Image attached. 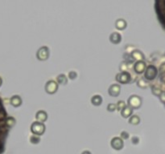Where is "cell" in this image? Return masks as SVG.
Wrapping results in <instances>:
<instances>
[{"label":"cell","mask_w":165,"mask_h":154,"mask_svg":"<svg viewBox=\"0 0 165 154\" xmlns=\"http://www.w3.org/2000/svg\"><path fill=\"white\" fill-rule=\"evenodd\" d=\"M111 146L116 150H120L123 148V141L120 137H114L112 139Z\"/></svg>","instance_id":"9c48e42d"},{"label":"cell","mask_w":165,"mask_h":154,"mask_svg":"<svg viewBox=\"0 0 165 154\" xmlns=\"http://www.w3.org/2000/svg\"><path fill=\"white\" fill-rule=\"evenodd\" d=\"M158 75V71L157 68L155 67L154 65H149L148 67L146 68L145 72V78L148 80H152L156 78Z\"/></svg>","instance_id":"277c9868"},{"label":"cell","mask_w":165,"mask_h":154,"mask_svg":"<svg viewBox=\"0 0 165 154\" xmlns=\"http://www.w3.org/2000/svg\"><path fill=\"white\" fill-rule=\"evenodd\" d=\"M1 84H2V79L0 78V85H1Z\"/></svg>","instance_id":"83f0119b"},{"label":"cell","mask_w":165,"mask_h":154,"mask_svg":"<svg viewBox=\"0 0 165 154\" xmlns=\"http://www.w3.org/2000/svg\"><path fill=\"white\" fill-rule=\"evenodd\" d=\"M69 78L74 79L77 77V73L75 72H70L69 74Z\"/></svg>","instance_id":"484cf974"},{"label":"cell","mask_w":165,"mask_h":154,"mask_svg":"<svg viewBox=\"0 0 165 154\" xmlns=\"http://www.w3.org/2000/svg\"><path fill=\"white\" fill-rule=\"evenodd\" d=\"M7 111L3 104V101L0 97V154H2L5 150V145L7 136L9 133L10 127L7 124Z\"/></svg>","instance_id":"6da1fadb"},{"label":"cell","mask_w":165,"mask_h":154,"mask_svg":"<svg viewBox=\"0 0 165 154\" xmlns=\"http://www.w3.org/2000/svg\"><path fill=\"white\" fill-rule=\"evenodd\" d=\"M81 154H91V152H89V151H85V152H83Z\"/></svg>","instance_id":"4316f807"},{"label":"cell","mask_w":165,"mask_h":154,"mask_svg":"<svg viewBox=\"0 0 165 154\" xmlns=\"http://www.w3.org/2000/svg\"><path fill=\"white\" fill-rule=\"evenodd\" d=\"M37 58L40 60H45L48 58L49 56V50L47 47H40V49L37 51Z\"/></svg>","instance_id":"ba28073f"},{"label":"cell","mask_w":165,"mask_h":154,"mask_svg":"<svg viewBox=\"0 0 165 154\" xmlns=\"http://www.w3.org/2000/svg\"><path fill=\"white\" fill-rule=\"evenodd\" d=\"M128 104L131 108H138L142 104V100L138 96H131L128 99Z\"/></svg>","instance_id":"5b68a950"},{"label":"cell","mask_w":165,"mask_h":154,"mask_svg":"<svg viewBox=\"0 0 165 154\" xmlns=\"http://www.w3.org/2000/svg\"><path fill=\"white\" fill-rule=\"evenodd\" d=\"M121 87L118 84H112L108 89V92L111 96H118L120 93Z\"/></svg>","instance_id":"30bf717a"},{"label":"cell","mask_w":165,"mask_h":154,"mask_svg":"<svg viewBox=\"0 0 165 154\" xmlns=\"http://www.w3.org/2000/svg\"><path fill=\"white\" fill-rule=\"evenodd\" d=\"M56 80H57V82H58L59 84H66L68 82V80L67 78H66V76H65V75H63V74L59 75V76H57Z\"/></svg>","instance_id":"ac0fdd59"},{"label":"cell","mask_w":165,"mask_h":154,"mask_svg":"<svg viewBox=\"0 0 165 154\" xmlns=\"http://www.w3.org/2000/svg\"><path fill=\"white\" fill-rule=\"evenodd\" d=\"M36 120L38 121V122H41V123H43V122H45V121L47 120L48 115L45 111L40 110V111L36 112Z\"/></svg>","instance_id":"4fadbf2b"},{"label":"cell","mask_w":165,"mask_h":154,"mask_svg":"<svg viewBox=\"0 0 165 154\" xmlns=\"http://www.w3.org/2000/svg\"><path fill=\"white\" fill-rule=\"evenodd\" d=\"M132 112H133V110L130 106H127V107L121 111V115L124 117V118H127V117H129L132 114Z\"/></svg>","instance_id":"5bb4252c"},{"label":"cell","mask_w":165,"mask_h":154,"mask_svg":"<svg viewBox=\"0 0 165 154\" xmlns=\"http://www.w3.org/2000/svg\"><path fill=\"white\" fill-rule=\"evenodd\" d=\"M21 103H22V100L20 98L19 96H14L11 97V104L15 107H18L21 104Z\"/></svg>","instance_id":"2e32d148"},{"label":"cell","mask_w":165,"mask_h":154,"mask_svg":"<svg viewBox=\"0 0 165 154\" xmlns=\"http://www.w3.org/2000/svg\"><path fill=\"white\" fill-rule=\"evenodd\" d=\"M115 27H116L118 30L125 29L126 27H127V22H126L124 19H118V20L115 22Z\"/></svg>","instance_id":"9a60e30c"},{"label":"cell","mask_w":165,"mask_h":154,"mask_svg":"<svg viewBox=\"0 0 165 154\" xmlns=\"http://www.w3.org/2000/svg\"><path fill=\"white\" fill-rule=\"evenodd\" d=\"M30 141H31V143L33 144H38L39 142H40V138L38 137V136H32L30 138Z\"/></svg>","instance_id":"603a6c76"},{"label":"cell","mask_w":165,"mask_h":154,"mask_svg":"<svg viewBox=\"0 0 165 154\" xmlns=\"http://www.w3.org/2000/svg\"><path fill=\"white\" fill-rule=\"evenodd\" d=\"M109 40L112 43H114V44H118L119 43L121 42L122 40V36L118 32H114V33H112L109 36Z\"/></svg>","instance_id":"7c38bea8"},{"label":"cell","mask_w":165,"mask_h":154,"mask_svg":"<svg viewBox=\"0 0 165 154\" xmlns=\"http://www.w3.org/2000/svg\"><path fill=\"white\" fill-rule=\"evenodd\" d=\"M7 124L9 125V127L11 128V126H13L15 124H16V120L11 117V116H8V119H7Z\"/></svg>","instance_id":"7402d4cb"},{"label":"cell","mask_w":165,"mask_h":154,"mask_svg":"<svg viewBox=\"0 0 165 154\" xmlns=\"http://www.w3.org/2000/svg\"><path fill=\"white\" fill-rule=\"evenodd\" d=\"M126 107H127V106H126L125 102L123 101H118V104H117V108H118V110H120V111H122L123 109H124Z\"/></svg>","instance_id":"44dd1931"},{"label":"cell","mask_w":165,"mask_h":154,"mask_svg":"<svg viewBox=\"0 0 165 154\" xmlns=\"http://www.w3.org/2000/svg\"><path fill=\"white\" fill-rule=\"evenodd\" d=\"M129 122L130 124H131V125H138V124L140 122V119H139V117H138V116L135 115V116H132L130 118Z\"/></svg>","instance_id":"d6986e66"},{"label":"cell","mask_w":165,"mask_h":154,"mask_svg":"<svg viewBox=\"0 0 165 154\" xmlns=\"http://www.w3.org/2000/svg\"><path fill=\"white\" fill-rule=\"evenodd\" d=\"M58 89V84L55 81L49 80L48 81L45 85V90L49 94H54Z\"/></svg>","instance_id":"52a82bcc"},{"label":"cell","mask_w":165,"mask_h":154,"mask_svg":"<svg viewBox=\"0 0 165 154\" xmlns=\"http://www.w3.org/2000/svg\"><path fill=\"white\" fill-rule=\"evenodd\" d=\"M132 56L134 57V59H138V60H143V54L141 53L139 51H135L132 53Z\"/></svg>","instance_id":"ffe728a7"},{"label":"cell","mask_w":165,"mask_h":154,"mask_svg":"<svg viewBox=\"0 0 165 154\" xmlns=\"http://www.w3.org/2000/svg\"><path fill=\"white\" fill-rule=\"evenodd\" d=\"M117 108V105L115 104H109L108 106H107V110L109 111V112H113L114 110Z\"/></svg>","instance_id":"cb8c5ba5"},{"label":"cell","mask_w":165,"mask_h":154,"mask_svg":"<svg viewBox=\"0 0 165 154\" xmlns=\"http://www.w3.org/2000/svg\"><path fill=\"white\" fill-rule=\"evenodd\" d=\"M31 131L36 136H41L45 131V125L41 122H34L31 126Z\"/></svg>","instance_id":"3957f363"},{"label":"cell","mask_w":165,"mask_h":154,"mask_svg":"<svg viewBox=\"0 0 165 154\" xmlns=\"http://www.w3.org/2000/svg\"><path fill=\"white\" fill-rule=\"evenodd\" d=\"M121 137L124 139V140H127V139H128V137H129V133L125 132V131H123V132H121Z\"/></svg>","instance_id":"d4e9b609"},{"label":"cell","mask_w":165,"mask_h":154,"mask_svg":"<svg viewBox=\"0 0 165 154\" xmlns=\"http://www.w3.org/2000/svg\"><path fill=\"white\" fill-rule=\"evenodd\" d=\"M131 75L127 72H123L121 73H118L116 76L117 81L122 84H127L131 81Z\"/></svg>","instance_id":"8992f818"},{"label":"cell","mask_w":165,"mask_h":154,"mask_svg":"<svg viewBox=\"0 0 165 154\" xmlns=\"http://www.w3.org/2000/svg\"><path fill=\"white\" fill-rule=\"evenodd\" d=\"M91 102L94 105L98 106V105H100L101 104H102V96H99V95H95V96L92 97Z\"/></svg>","instance_id":"e0dca14e"},{"label":"cell","mask_w":165,"mask_h":154,"mask_svg":"<svg viewBox=\"0 0 165 154\" xmlns=\"http://www.w3.org/2000/svg\"><path fill=\"white\" fill-rule=\"evenodd\" d=\"M154 6L159 22L165 30V0H156Z\"/></svg>","instance_id":"7a4b0ae2"},{"label":"cell","mask_w":165,"mask_h":154,"mask_svg":"<svg viewBox=\"0 0 165 154\" xmlns=\"http://www.w3.org/2000/svg\"><path fill=\"white\" fill-rule=\"evenodd\" d=\"M135 71L137 73H142L146 70V64L143 61L138 60V62H136V63L135 64Z\"/></svg>","instance_id":"8fae6325"}]
</instances>
